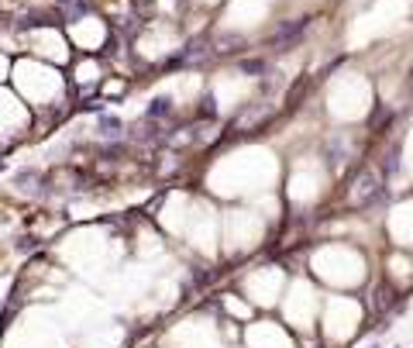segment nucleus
<instances>
[{
	"mask_svg": "<svg viewBox=\"0 0 413 348\" xmlns=\"http://www.w3.org/2000/svg\"><path fill=\"white\" fill-rule=\"evenodd\" d=\"M28 125V111L24 104L10 93V90L0 87V145H10Z\"/></svg>",
	"mask_w": 413,
	"mask_h": 348,
	"instance_id": "nucleus-1",
	"label": "nucleus"
},
{
	"mask_svg": "<svg viewBox=\"0 0 413 348\" xmlns=\"http://www.w3.org/2000/svg\"><path fill=\"white\" fill-rule=\"evenodd\" d=\"M7 76H10V59H7V55L0 52V83H4Z\"/></svg>",
	"mask_w": 413,
	"mask_h": 348,
	"instance_id": "nucleus-2",
	"label": "nucleus"
}]
</instances>
